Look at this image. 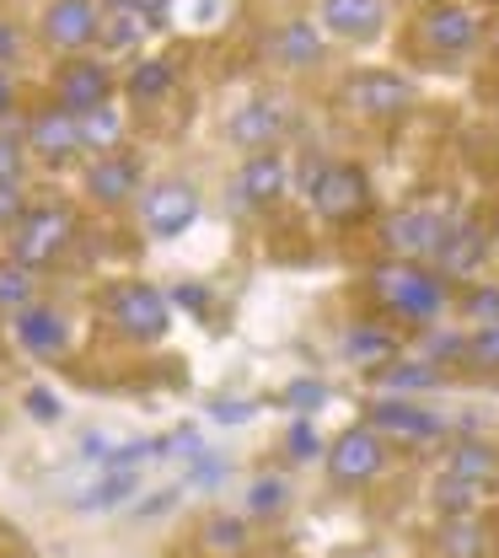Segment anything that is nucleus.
<instances>
[{
  "label": "nucleus",
  "instance_id": "1",
  "mask_svg": "<svg viewBox=\"0 0 499 558\" xmlns=\"http://www.w3.org/2000/svg\"><path fill=\"white\" fill-rule=\"evenodd\" d=\"M370 290H376L398 317H409V323H429V317H440V306H446V279L419 269V264H403V258L376 264V269H370Z\"/></svg>",
  "mask_w": 499,
  "mask_h": 558
},
{
  "label": "nucleus",
  "instance_id": "2",
  "mask_svg": "<svg viewBox=\"0 0 499 558\" xmlns=\"http://www.w3.org/2000/svg\"><path fill=\"white\" fill-rule=\"evenodd\" d=\"M306 194H312V205H317L322 220L344 226V220H360L370 209V178L355 161H328V167L317 161L312 178H306Z\"/></svg>",
  "mask_w": 499,
  "mask_h": 558
},
{
  "label": "nucleus",
  "instance_id": "3",
  "mask_svg": "<svg viewBox=\"0 0 499 558\" xmlns=\"http://www.w3.org/2000/svg\"><path fill=\"white\" fill-rule=\"evenodd\" d=\"M344 108L355 113V119H403L409 108H414V81L409 75H398V70H355L350 81H344Z\"/></svg>",
  "mask_w": 499,
  "mask_h": 558
},
{
  "label": "nucleus",
  "instance_id": "4",
  "mask_svg": "<svg viewBox=\"0 0 499 558\" xmlns=\"http://www.w3.org/2000/svg\"><path fill=\"white\" fill-rule=\"evenodd\" d=\"M11 231H16V236H11L16 264H22V269H44V264H54V258L65 253V242L75 236V215L60 205H38V209H27Z\"/></svg>",
  "mask_w": 499,
  "mask_h": 558
},
{
  "label": "nucleus",
  "instance_id": "5",
  "mask_svg": "<svg viewBox=\"0 0 499 558\" xmlns=\"http://www.w3.org/2000/svg\"><path fill=\"white\" fill-rule=\"evenodd\" d=\"M108 317L119 323V333L124 339H161L167 333V323H172V306H167V295L156 290V284H145V279H130V284H113L108 290Z\"/></svg>",
  "mask_w": 499,
  "mask_h": 558
},
{
  "label": "nucleus",
  "instance_id": "6",
  "mask_svg": "<svg viewBox=\"0 0 499 558\" xmlns=\"http://www.w3.org/2000/svg\"><path fill=\"white\" fill-rule=\"evenodd\" d=\"M381 462H387V451H381V435H376L370 424L344 429V435L328 446V478H333V484H370V478L381 473Z\"/></svg>",
  "mask_w": 499,
  "mask_h": 558
},
{
  "label": "nucleus",
  "instance_id": "7",
  "mask_svg": "<svg viewBox=\"0 0 499 558\" xmlns=\"http://www.w3.org/2000/svg\"><path fill=\"white\" fill-rule=\"evenodd\" d=\"M478 16L467 11V5H457V0H440V5H429L425 16H419V44L435 49V54H467L473 44H478Z\"/></svg>",
  "mask_w": 499,
  "mask_h": 558
},
{
  "label": "nucleus",
  "instance_id": "8",
  "mask_svg": "<svg viewBox=\"0 0 499 558\" xmlns=\"http://www.w3.org/2000/svg\"><path fill=\"white\" fill-rule=\"evenodd\" d=\"M440 236H446V226H440L429 209H398V215L381 220V247H387L392 258H403V264L429 258V253L440 247Z\"/></svg>",
  "mask_w": 499,
  "mask_h": 558
},
{
  "label": "nucleus",
  "instance_id": "9",
  "mask_svg": "<svg viewBox=\"0 0 499 558\" xmlns=\"http://www.w3.org/2000/svg\"><path fill=\"white\" fill-rule=\"evenodd\" d=\"M285 189H290V161L280 156V150H258V156H247L242 172H236V183H231L236 205H247V209L285 199Z\"/></svg>",
  "mask_w": 499,
  "mask_h": 558
},
{
  "label": "nucleus",
  "instance_id": "10",
  "mask_svg": "<svg viewBox=\"0 0 499 558\" xmlns=\"http://www.w3.org/2000/svg\"><path fill=\"white\" fill-rule=\"evenodd\" d=\"M54 92H60V108H65V113L86 119V113L108 108L113 75H108V65H97V60H71V65L54 75Z\"/></svg>",
  "mask_w": 499,
  "mask_h": 558
},
{
  "label": "nucleus",
  "instance_id": "11",
  "mask_svg": "<svg viewBox=\"0 0 499 558\" xmlns=\"http://www.w3.org/2000/svg\"><path fill=\"white\" fill-rule=\"evenodd\" d=\"M97 27H102V16H97L92 0H54V5L44 11V38H49L60 54H75V49L97 44Z\"/></svg>",
  "mask_w": 499,
  "mask_h": 558
},
{
  "label": "nucleus",
  "instance_id": "12",
  "mask_svg": "<svg viewBox=\"0 0 499 558\" xmlns=\"http://www.w3.org/2000/svg\"><path fill=\"white\" fill-rule=\"evenodd\" d=\"M194 220H199V194H194L188 183H156V189L145 194V231L178 236V231H188Z\"/></svg>",
  "mask_w": 499,
  "mask_h": 558
},
{
  "label": "nucleus",
  "instance_id": "13",
  "mask_svg": "<svg viewBox=\"0 0 499 558\" xmlns=\"http://www.w3.org/2000/svg\"><path fill=\"white\" fill-rule=\"evenodd\" d=\"M285 124H290L285 102L258 97V102H247L242 113H231V124H226V130H231V140H236L242 150H253V156H258V150H269V145L280 140V130H285Z\"/></svg>",
  "mask_w": 499,
  "mask_h": 558
},
{
  "label": "nucleus",
  "instance_id": "14",
  "mask_svg": "<svg viewBox=\"0 0 499 558\" xmlns=\"http://www.w3.org/2000/svg\"><path fill=\"white\" fill-rule=\"evenodd\" d=\"M27 145H33L44 161H65L71 150H81V119L65 113L60 102H54V108H38L33 124H27Z\"/></svg>",
  "mask_w": 499,
  "mask_h": 558
},
{
  "label": "nucleus",
  "instance_id": "15",
  "mask_svg": "<svg viewBox=\"0 0 499 558\" xmlns=\"http://www.w3.org/2000/svg\"><path fill=\"white\" fill-rule=\"evenodd\" d=\"M370 429L376 435H398V440H435L446 424L419 409V403H403V398H381L376 409H370Z\"/></svg>",
  "mask_w": 499,
  "mask_h": 558
},
{
  "label": "nucleus",
  "instance_id": "16",
  "mask_svg": "<svg viewBox=\"0 0 499 558\" xmlns=\"http://www.w3.org/2000/svg\"><path fill=\"white\" fill-rule=\"evenodd\" d=\"M141 189V161L135 156H102V161H92V172H86V194L97 199V205H124L130 194Z\"/></svg>",
  "mask_w": 499,
  "mask_h": 558
},
{
  "label": "nucleus",
  "instance_id": "17",
  "mask_svg": "<svg viewBox=\"0 0 499 558\" xmlns=\"http://www.w3.org/2000/svg\"><path fill=\"white\" fill-rule=\"evenodd\" d=\"M317 22L339 38H376L381 33V0H317Z\"/></svg>",
  "mask_w": 499,
  "mask_h": 558
},
{
  "label": "nucleus",
  "instance_id": "18",
  "mask_svg": "<svg viewBox=\"0 0 499 558\" xmlns=\"http://www.w3.org/2000/svg\"><path fill=\"white\" fill-rule=\"evenodd\" d=\"M484 253H489V236H484V226H478V220L451 226V231L440 236V247H435L440 275H473V269L484 264Z\"/></svg>",
  "mask_w": 499,
  "mask_h": 558
},
{
  "label": "nucleus",
  "instance_id": "19",
  "mask_svg": "<svg viewBox=\"0 0 499 558\" xmlns=\"http://www.w3.org/2000/svg\"><path fill=\"white\" fill-rule=\"evenodd\" d=\"M275 60L285 70H312L322 60V27L317 22H285L280 33H275Z\"/></svg>",
  "mask_w": 499,
  "mask_h": 558
},
{
  "label": "nucleus",
  "instance_id": "20",
  "mask_svg": "<svg viewBox=\"0 0 499 558\" xmlns=\"http://www.w3.org/2000/svg\"><path fill=\"white\" fill-rule=\"evenodd\" d=\"M16 339H22V349H33V354H60L65 349V323L49 306H22L16 312Z\"/></svg>",
  "mask_w": 499,
  "mask_h": 558
},
{
  "label": "nucleus",
  "instance_id": "21",
  "mask_svg": "<svg viewBox=\"0 0 499 558\" xmlns=\"http://www.w3.org/2000/svg\"><path fill=\"white\" fill-rule=\"evenodd\" d=\"M451 473H457V478H467L473 488L499 484V451L478 446V440H462V446L451 451Z\"/></svg>",
  "mask_w": 499,
  "mask_h": 558
},
{
  "label": "nucleus",
  "instance_id": "22",
  "mask_svg": "<svg viewBox=\"0 0 499 558\" xmlns=\"http://www.w3.org/2000/svg\"><path fill=\"white\" fill-rule=\"evenodd\" d=\"M135 488H141V473H102V478L86 488V494H75L71 505H75V510H119V505H124Z\"/></svg>",
  "mask_w": 499,
  "mask_h": 558
},
{
  "label": "nucleus",
  "instance_id": "23",
  "mask_svg": "<svg viewBox=\"0 0 499 558\" xmlns=\"http://www.w3.org/2000/svg\"><path fill=\"white\" fill-rule=\"evenodd\" d=\"M344 354L360 360V365H381V360H392V354H398V339H392L387 328L360 323V328H350V339H344Z\"/></svg>",
  "mask_w": 499,
  "mask_h": 558
},
{
  "label": "nucleus",
  "instance_id": "24",
  "mask_svg": "<svg viewBox=\"0 0 499 558\" xmlns=\"http://www.w3.org/2000/svg\"><path fill=\"white\" fill-rule=\"evenodd\" d=\"M124 86H130L135 102H161L172 92V60H141V65L130 70Z\"/></svg>",
  "mask_w": 499,
  "mask_h": 558
},
{
  "label": "nucleus",
  "instance_id": "25",
  "mask_svg": "<svg viewBox=\"0 0 499 558\" xmlns=\"http://www.w3.org/2000/svg\"><path fill=\"white\" fill-rule=\"evenodd\" d=\"M484 526L478 521H467V515H457V521H446L440 526V554L446 558H484Z\"/></svg>",
  "mask_w": 499,
  "mask_h": 558
},
{
  "label": "nucleus",
  "instance_id": "26",
  "mask_svg": "<svg viewBox=\"0 0 499 558\" xmlns=\"http://www.w3.org/2000/svg\"><path fill=\"white\" fill-rule=\"evenodd\" d=\"M119 135H124V119L113 108H97V113L81 119V145H92V150H113Z\"/></svg>",
  "mask_w": 499,
  "mask_h": 558
},
{
  "label": "nucleus",
  "instance_id": "27",
  "mask_svg": "<svg viewBox=\"0 0 499 558\" xmlns=\"http://www.w3.org/2000/svg\"><path fill=\"white\" fill-rule=\"evenodd\" d=\"M435 505H440V510L457 521V515H467V510L478 505V488L467 484V478H457V473H446V478L435 484Z\"/></svg>",
  "mask_w": 499,
  "mask_h": 558
},
{
  "label": "nucleus",
  "instance_id": "28",
  "mask_svg": "<svg viewBox=\"0 0 499 558\" xmlns=\"http://www.w3.org/2000/svg\"><path fill=\"white\" fill-rule=\"evenodd\" d=\"M440 381V371L419 360V365H392V371H381V387H392V392H425Z\"/></svg>",
  "mask_w": 499,
  "mask_h": 558
},
{
  "label": "nucleus",
  "instance_id": "29",
  "mask_svg": "<svg viewBox=\"0 0 499 558\" xmlns=\"http://www.w3.org/2000/svg\"><path fill=\"white\" fill-rule=\"evenodd\" d=\"M290 505V484L285 478H258L247 488V515H280Z\"/></svg>",
  "mask_w": 499,
  "mask_h": 558
},
{
  "label": "nucleus",
  "instance_id": "30",
  "mask_svg": "<svg viewBox=\"0 0 499 558\" xmlns=\"http://www.w3.org/2000/svg\"><path fill=\"white\" fill-rule=\"evenodd\" d=\"M141 33H145V22L135 11H113V16H102V27H97V38H102L108 49H130Z\"/></svg>",
  "mask_w": 499,
  "mask_h": 558
},
{
  "label": "nucleus",
  "instance_id": "31",
  "mask_svg": "<svg viewBox=\"0 0 499 558\" xmlns=\"http://www.w3.org/2000/svg\"><path fill=\"white\" fill-rule=\"evenodd\" d=\"M205 537H210V548H220V554H236L247 543V526H242V515H215L210 526H205Z\"/></svg>",
  "mask_w": 499,
  "mask_h": 558
},
{
  "label": "nucleus",
  "instance_id": "32",
  "mask_svg": "<svg viewBox=\"0 0 499 558\" xmlns=\"http://www.w3.org/2000/svg\"><path fill=\"white\" fill-rule=\"evenodd\" d=\"M27 295H33V279L22 264H11V269H0V306H27Z\"/></svg>",
  "mask_w": 499,
  "mask_h": 558
},
{
  "label": "nucleus",
  "instance_id": "33",
  "mask_svg": "<svg viewBox=\"0 0 499 558\" xmlns=\"http://www.w3.org/2000/svg\"><path fill=\"white\" fill-rule=\"evenodd\" d=\"M467 317H473L478 328H495L499 323V284H484V290L467 295Z\"/></svg>",
  "mask_w": 499,
  "mask_h": 558
},
{
  "label": "nucleus",
  "instance_id": "34",
  "mask_svg": "<svg viewBox=\"0 0 499 558\" xmlns=\"http://www.w3.org/2000/svg\"><path fill=\"white\" fill-rule=\"evenodd\" d=\"M322 403H328V387H322V381H290L285 387V409L312 414V409H322Z\"/></svg>",
  "mask_w": 499,
  "mask_h": 558
},
{
  "label": "nucleus",
  "instance_id": "35",
  "mask_svg": "<svg viewBox=\"0 0 499 558\" xmlns=\"http://www.w3.org/2000/svg\"><path fill=\"white\" fill-rule=\"evenodd\" d=\"M285 446H290V457H295V462H312V457L322 451V440H317V429H312L306 418H295V424H290Z\"/></svg>",
  "mask_w": 499,
  "mask_h": 558
},
{
  "label": "nucleus",
  "instance_id": "36",
  "mask_svg": "<svg viewBox=\"0 0 499 558\" xmlns=\"http://www.w3.org/2000/svg\"><path fill=\"white\" fill-rule=\"evenodd\" d=\"M467 360L484 365V371H499V323L495 328H478V339L467 344Z\"/></svg>",
  "mask_w": 499,
  "mask_h": 558
},
{
  "label": "nucleus",
  "instance_id": "37",
  "mask_svg": "<svg viewBox=\"0 0 499 558\" xmlns=\"http://www.w3.org/2000/svg\"><path fill=\"white\" fill-rule=\"evenodd\" d=\"M27 215V194H22V178L0 183V226H16Z\"/></svg>",
  "mask_w": 499,
  "mask_h": 558
},
{
  "label": "nucleus",
  "instance_id": "38",
  "mask_svg": "<svg viewBox=\"0 0 499 558\" xmlns=\"http://www.w3.org/2000/svg\"><path fill=\"white\" fill-rule=\"evenodd\" d=\"M22 172V145H16V135H0V183H11Z\"/></svg>",
  "mask_w": 499,
  "mask_h": 558
},
{
  "label": "nucleus",
  "instance_id": "39",
  "mask_svg": "<svg viewBox=\"0 0 499 558\" xmlns=\"http://www.w3.org/2000/svg\"><path fill=\"white\" fill-rule=\"evenodd\" d=\"M27 414L49 424V418H60V398H54V392H44V387H33V392H27Z\"/></svg>",
  "mask_w": 499,
  "mask_h": 558
},
{
  "label": "nucleus",
  "instance_id": "40",
  "mask_svg": "<svg viewBox=\"0 0 499 558\" xmlns=\"http://www.w3.org/2000/svg\"><path fill=\"white\" fill-rule=\"evenodd\" d=\"M210 414L220 418V424H247V418H253V403H236V398H220V403H210Z\"/></svg>",
  "mask_w": 499,
  "mask_h": 558
},
{
  "label": "nucleus",
  "instance_id": "41",
  "mask_svg": "<svg viewBox=\"0 0 499 558\" xmlns=\"http://www.w3.org/2000/svg\"><path fill=\"white\" fill-rule=\"evenodd\" d=\"M16 49H22V33H16V22H5V16H0V70L16 60Z\"/></svg>",
  "mask_w": 499,
  "mask_h": 558
},
{
  "label": "nucleus",
  "instance_id": "42",
  "mask_svg": "<svg viewBox=\"0 0 499 558\" xmlns=\"http://www.w3.org/2000/svg\"><path fill=\"white\" fill-rule=\"evenodd\" d=\"M172 505H178V488H156V499H145L141 515H167Z\"/></svg>",
  "mask_w": 499,
  "mask_h": 558
},
{
  "label": "nucleus",
  "instance_id": "43",
  "mask_svg": "<svg viewBox=\"0 0 499 558\" xmlns=\"http://www.w3.org/2000/svg\"><path fill=\"white\" fill-rule=\"evenodd\" d=\"M178 301H183L188 312H205V306H210V295H205L199 284H178Z\"/></svg>",
  "mask_w": 499,
  "mask_h": 558
},
{
  "label": "nucleus",
  "instance_id": "44",
  "mask_svg": "<svg viewBox=\"0 0 499 558\" xmlns=\"http://www.w3.org/2000/svg\"><path fill=\"white\" fill-rule=\"evenodd\" d=\"M11 108H16V81H11V75L0 70V119H5Z\"/></svg>",
  "mask_w": 499,
  "mask_h": 558
},
{
  "label": "nucleus",
  "instance_id": "45",
  "mask_svg": "<svg viewBox=\"0 0 499 558\" xmlns=\"http://www.w3.org/2000/svg\"><path fill=\"white\" fill-rule=\"evenodd\" d=\"M215 478H220V462H199L194 468V484H215Z\"/></svg>",
  "mask_w": 499,
  "mask_h": 558
},
{
  "label": "nucleus",
  "instance_id": "46",
  "mask_svg": "<svg viewBox=\"0 0 499 558\" xmlns=\"http://www.w3.org/2000/svg\"><path fill=\"white\" fill-rule=\"evenodd\" d=\"M495 44H499V27H495Z\"/></svg>",
  "mask_w": 499,
  "mask_h": 558
}]
</instances>
